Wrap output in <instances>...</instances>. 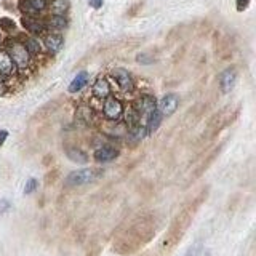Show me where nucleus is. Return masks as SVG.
<instances>
[{
  "label": "nucleus",
  "instance_id": "nucleus-15",
  "mask_svg": "<svg viewBox=\"0 0 256 256\" xmlns=\"http://www.w3.org/2000/svg\"><path fill=\"white\" fill-rule=\"evenodd\" d=\"M64 45V39H63V35L61 34H48L47 37H45V47L48 52H52V53H58L61 52V48Z\"/></svg>",
  "mask_w": 256,
  "mask_h": 256
},
{
  "label": "nucleus",
  "instance_id": "nucleus-24",
  "mask_svg": "<svg viewBox=\"0 0 256 256\" xmlns=\"http://www.w3.org/2000/svg\"><path fill=\"white\" fill-rule=\"evenodd\" d=\"M8 208H10V202L5 200V198H0V215L5 211H8Z\"/></svg>",
  "mask_w": 256,
  "mask_h": 256
},
{
  "label": "nucleus",
  "instance_id": "nucleus-4",
  "mask_svg": "<svg viewBox=\"0 0 256 256\" xmlns=\"http://www.w3.org/2000/svg\"><path fill=\"white\" fill-rule=\"evenodd\" d=\"M8 55L11 56L13 63H15V67L19 69H26L29 66L31 63V53L27 52V48L24 47L23 42H18V40H13L8 44Z\"/></svg>",
  "mask_w": 256,
  "mask_h": 256
},
{
  "label": "nucleus",
  "instance_id": "nucleus-23",
  "mask_svg": "<svg viewBox=\"0 0 256 256\" xmlns=\"http://www.w3.org/2000/svg\"><path fill=\"white\" fill-rule=\"evenodd\" d=\"M0 26H2L3 29H6V31L15 29V23H13L10 18H2V19H0Z\"/></svg>",
  "mask_w": 256,
  "mask_h": 256
},
{
  "label": "nucleus",
  "instance_id": "nucleus-2",
  "mask_svg": "<svg viewBox=\"0 0 256 256\" xmlns=\"http://www.w3.org/2000/svg\"><path fill=\"white\" fill-rule=\"evenodd\" d=\"M152 234V224L151 219L147 218H136L131 226L127 227V231L122 234V237L119 240V248L122 252L120 253H131L133 250H136L138 247H141L144 242L149 240Z\"/></svg>",
  "mask_w": 256,
  "mask_h": 256
},
{
  "label": "nucleus",
  "instance_id": "nucleus-9",
  "mask_svg": "<svg viewBox=\"0 0 256 256\" xmlns=\"http://www.w3.org/2000/svg\"><path fill=\"white\" fill-rule=\"evenodd\" d=\"M112 77H114V80L117 82L119 88L122 90V91H131L134 88L133 77H131V74L128 72L127 69H124V67H116V69L112 70Z\"/></svg>",
  "mask_w": 256,
  "mask_h": 256
},
{
  "label": "nucleus",
  "instance_id": "nucleus-6",
  "mask_svg": "<svg viewBox=\"0 0 256 256\" xmlns=\"http://www.w3.org/2000/svg\"><path fill=\"white\" fill-rule=\"evenodd\" d=\"M103 114L108 120H119L124 116V104L119 98L116 96H108L104 99V106H103Z\"/></svg>",
  "mask_w": 256,
  "mask_h": 256
},
{
  "label": "nucleus",
  "instance_id": "nucleus-20",
  "mask_svg": "<svg viewBox=\"0 0 256 256\" xmlns=\"http://www.w3.org/2000/svg\"><path fill=\"white\" fill-rule=\"evenodd\" d=\"M50 27H55V29H63V27H66L67 21L64 16H58V15H53L52 18H50L48 21Z\"/></svg>",
  "mask_w": 256,
  "mask_h": 256
},
{
  "label": "nucleus",
  "instance_id": "nucleus-16",
  "mask_svg": "<svg viewBox=\"0 0 256 256\" xmlns=\"http://www.w3.org/2000/svg\"><path fill=\"white\" fill-rule=\"evenodd\" d=\"M87 83H88V72L82 70V72L77 74L72 79V82H70L69 93H79L80 90H83L85 87H87Z\"/></svg>",
  "mask_w": 256,
  "mask_h": 256
},
{
  "label": "nucleus",
  "instance_id": "nucleus-28",
  "mask_svg": "<svg viewBox=\"0 0 256 256\" xmlns=\"http://www.w3.org/2000/svg\"><path fill=\"white\" fill-rule=\"evenodd\" d=\"M0 40H2V37H0Z\"/></svg>",
  "mask_w": 256,
  "mask_h": 256
},
{
  "label": "nucleus",
  "instance_id": "nucleus-14",
  "mask_svg": "<svg viewBox=\"0 0 256 256\" xmlns=\"http://www.w3.org/2000/svg\"><path fill=\"white\" fill-rule=\"evenodd\" d=\"M15 72V63L6 50H0V74L2 75H11Z\"/></svg>",
  "mask_w": 256,
  "mask_h": 256
},
{
  "label": "nucleus",
  "instance_id": "nucleus-18",
  "mask_svg": "<svg viewBox=\"0 0 256 256\" xmlns=\"http://www.w3.org/2000/svg\"><path fill=\"white\" fill-rule=\"evenodd\" d=\"M162 116H160V112L155 109L151 116H149L147 119H146V122H144V127H146V131H147V134H152L154 131H157L159 130V127H160V124H162Z\"/></svg>",
  "mask_w": 256,
  "mask_h": 256
},
{
  "label": "nucleus",
  "instance_id": "nucleus-7",
  "mask_svg": "<svg viewBox=\"0 0 256 256\" xmlns=\"http://www.w3.org/2000/svg\"><path fill=\"white\" fill-rule=\"evenodd\" d=\"M178 106H180V98L175 93H168L157 103V111L160 112L162 117H172L176 112Z\"/></svg>",
  "mask_w": 256,
  "mask_h": 256
},
{
  "label": "nucleus",
  "instance_id": "nucleus-22",
  "mask_svg": "<svg viewBox=\"0 0 256 256\" xmlns=\"http://www.w3.org/2000/svg\"><path fill=\"white\" fill-rule=\"evenodd\" d=\"M37 186H39L37 180H34V178H31V180H27L26 186H24V194H26V195L32 194V192H34L35 189H37Z\"/></svg>",
  "mask_w": 256,
  "mask_h": 256
},
{
  "label": "nucleus",
  "instance_id": "nucleus-8",
  "mask_svg": "<svg viewBox=\"0 0 256 256\" xmlns=\"http://www.w3.org/2000/svg\"><path fill=\"white\" fill-rule=\"evenodd\" d=\"M119 149L116 146H111V144H104V146H99L96 151L93 152V160L98 163H109L114 162L119 157Z\"/></svg>",
  "mask_w": 256,
  "mask_h": 256
},
{
  "label": "nucleus",
  "instance_id": "nucleus-1",
  "mask_svg": "<svg viewBox=\"0 0 256 256\" xmlns=\"http://www.w3.org/2000/svg\"><path fill=\"white\" fill-rule=\"evenodd\" d=\"M207 197V192H202L200 195H198L195 200H192L188 207H184L181 210V213L178 215L175 219H173V223L172 226H170V231L167 232V236L165 239H163V250H172V248L178 244V242H181L183 236H184V232L188 231V227L192 221V218H194L195 215V211L198 210V207H200V203L203 202V198Z\"/></svg>",
  "mask_w": 256,
  "mask_h": 256
},
{
  "label": "nucleus",
  "instance_id": "nucleus-13",
  "mask_svg": "<svg viewBox=\"0 0 256 256\" xmlns=\"http://www.w3.org/2000/svg\"><path fill=\"white\" fill-rule=\"evenodd\" d=\"M66 157L74 162V163H79V165H85L88 162V154L83 151L80 147H74V146H69L66 147Z\"/></svg>",
  "mask_w": 256,
  "mask_h": 256
},
{
  "label": "nucleus",
  "instance_id": "nucleus-26",
  "mask_svg": "<svg viewBox=\"0 0 256 256\" xmlns=\"http://www.w3.org/2000/svg\"><path fill=\"white\" fill-rule=\"evenodd\" d=\"M248 2H250V0H237V10L239 11L245 10L247 6H248Z\"/></svg>",
  "mask_w": 256,
  "mask_h": 256
},
{
  "label": "nucleus",
  "instance_id": "nucleus-27",
  "mask_svg": "<svg viewBox=\"0 0 256 256\" xmlns=\"http://www.w3.org/2000/svg\"><path fill=\"white\" fill-rule=\"evenodd\" d=\"M6 138H8V131H6V130H0V147L5 144Z\"/></svg>",
  "mask_w": 256,
  "mask_h": 256
},
{
  "label": "nucleus",
  "instance_id": "nucleus-12",
  "mask_svg": "<svg viewBox=\"0 0 256 256\" xmlns=\"http://www.w3.org/2000/svg\"><path fill=\"white\" fill-rule=\"evenodd\" d=\"M91 93H93L95 98L98 99H106L108 96H111V83L108 79L104 77H99V79L95 82L93 88H91Z\"/></svg>",
  "mask_w": 256,
  "mask_h": 256
},
{
  "label": "nucleus",
  "instance_id": "nucleus-11",
  "mask_svg": "<svg viewBox=\"0 0 256 256\" xmlns=\"http://www.w3.org/2000/svg\"><path fill=\"white\" fill-rule=\"evenodd\" d=\"M21 10L27 15H39L47 8V0H21Z\"/></svg>",
  "mask_w": 256,
  "mask_h": 256
},
{
  "label": "nucleus",
  "instance_id": "nucleus-10",
  "mask_svg": "<svg viewBox=\"0 0 256 256\" xmlns=\"http://www.w3.org/2000/svg\"><path fill=\"white\" fill-rule=\"evenodd\" d=\"M236 82H237V70L234 67H227L219 74V88H221L223 93H231L234 87H236Z\"/></svg>",
  "mask_w": 256,
  "mask_h": 256
},
{
  "label": "nucleus",
  "instance_id": "nucleus-17",
  "mask_svg": "<svg viewBox=\"0 0 256 256\" xmlns=\"http://www.w3.org/2000/svg\"><path fill=\"white\" fill-rule=\"evenodd\" d=\"M23 26H24L26 29L29 31L31 34H34V35L42 34V32H44V29H45L44 23H42L40 19L32 18V16H24V18H23Z\"/></svg>",
  "mask_w": 256,
  "mask_h": 256
},
{
  "label": "nucleus",
  "instance_id": "nucleus-19",
  "mask_svg": "<svg viewBox=\"0 0 256 256\" xmlns=\"http://www.w3.org/2000/svg\"><path fill=\"white\" fill-rule=\"evenodd\" d=\"M52 10L55 15L63 16V13L67 10V0H55L52 3Z\"/></svg>",
  "mask_w": 256,
  "mask_h": 256
},
{
  "label": "nucleus",
  "instance_id": "nucleus-25",
  "mask_svg": "<svg viewBox=\"0 0 256 256\" xmlns=\"http://www.w3.org/2000/svg\"><path fill=\"white\" fill-rule=\"evenodd\" d=\"M103 2H104V0H88L90 6H91V8H95V10L101 8V6H103Z\"/></svg>",
  "mask_w": 256,
  "mask_h": 256
},
{
  "label": "nucleus",
  "instance_id": "nucleus-21",
  "mask_svg": "<svg viewBox=\"0 0 256 256\" xmlns=\"http://www.w3.org/2000/svg\"><path fill=\"white\" fill-rule=\"evenodd\" d=\"M24 47L27 48V52H29L31 55H35V53H40V44L37 39H27L24 42Z\"/></svg>",
  "mask_w": 256,
  "mask_h": 256
},
{
  "label": "nucleus",
  "instance_id": "nucleus-5",
  "mask_svg": "<svg viewBox=\"0 0 256 256\" xmlns=\"http://www.w3.org/2000/svg\"><path fill=\"white\" fill-rule=\"evenodd\" d=\"M133 109L138 112V116L141 119V124L144 125L146 119L151 116L155 109H157V101H155V98L151 95H143V96H139L138 101L133 104Z\"/></svg>",
  "mask_w": 256,
  "mask_h": 256
},
{
  "label": "nucleus",
  "instance_id": "nucleus-3",
  "mask_svg": "<svg viewBox=\"0 0 256 256\" xmlns=\"http://www.w3.org/2000/svg\"><path fill=\"white\" fill-rule=\"evenodd\" d=\"M103 173L96 168H82V170H75V172H70L66 180H64V184L67 188H79V186H85V184L95 183L99 176Z\"/></svg>",
  "mask_w": 256,
  "mask_h": 256
}]
</instances>
